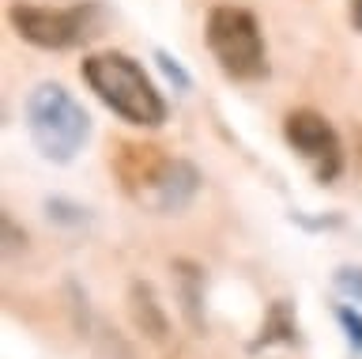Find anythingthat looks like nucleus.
Returning a JSON list of instances; mask_svg holds the SVG:
<instances>
[{"label":"nucleus","mask_w":362,"mask_h":359,"mask_svg":"<svg viewBox=\"0 0 362 359\" xmlns=\"http://www.w3.org/2000/svg\"><path fill=\"white\" fill-rule=\"evenodd\" d=\"M351 23H355V30L362 35V0H351Z\"/></svg>","instance_id":"nucleus-12"},{"label":"nucleus","mask_w":362,"mask_h":359,"mask_svg":"<svg viewBox=\"0 0 362 359\" xmlns=\"http://www.w3.org/2000/svg\"><path fill=\"white\" fill-rule=\"evenodd\" d=\"M95 4H76V8H45V4H11L8 23L11 30L38 50H72L76 42L95 35Z\"/></svg>","instance_id":"nucleus-5"},{"label":"nucleus","mask_w":362,"mask_h":359,"mask_svg":"<svg viewBox=\"0 0 362 359\" xmlns=\"http://www.w3.org/2000/svg\"><path fill=\"white\" fill-rule=\"evenodd\" d=\"M79 76L83 84L95 91V98L102 106H110L113 114L129 125L140 129H158L166 121V103L163 95L155 91L151 76L140 69V61H132L129 53L117 50H102L90 53L79 64Z\"/></svg>","instance_id":"nucleus-2"},{"label":"nucleus","mask_w":362,"mask_h":359,"mask_svg":"<svg viewBox=\"0 0 362 359\" xmlns=\"http://www.w3.org/2000/svg\"><path fill=\"white\" fill-rule=\"evenodd\" d=\"M129 310H132V321H136V329H140V333H147L151 341H163V336H166L170 321H166V314H163V307H158L155 291L147 284H132Z\"/></svg>","instance_id":"nucleus-7"},{"label":"nucleus","mask_w":362,"mask_h":359,"mask_svg":"<svg viewBox=\"0 0 362 359\" xmlns=\"http://www.w3.org/2000/svg\"><path fill=\"white\" fill-rule=\"evenodd\" d=\"M268 341H294V321L287 318V307H283V302L272 307V318L264 321V329H260V344H268Z\"/></svg>","instance_id":"nucleus-8"},{"label":"nucleus","mask_w":362,"mask_h":359,"mask_svg":"<svg viewBox=\"0 0 362 359\" xmlns=\"http://www.w3.org/2000/svg\"><path fill=\"white\" fill-rule=\"evenodd\" d=\"M27 132L45 159L68 163L87 144L90 118L61 84H38L27 98Z\"/></svg>","instance_id":"nucleus-3"},{"label":"nucleus","mask_w":362,"mask_h":359,"mask_svg":"<svg viewBox=\"0 0 362 359\" xmlns=\"http://www.w3.org/2000/svg\"><path fill=\"white\" fill-rule=\"evenodd\" d=\"M336 287L351 295L355 302H362V268H339L336 273Z\"/></svg>","instance_id":"nucleus-10"},{"label":"nucleus","mask_w":362,"mask_h":359,"mask_svg":"<svg viewBox=\"0 0 362 359\" xmlns=\"http://www.w3.org/2000/svg\"><path fill=\"white\" fill-rule=\"evenodd\" d=\"M336 318L347 333V344L355 348V352H362V314L351 310V307H336Z\"/></svg>","instance_id":"nucleus-9"},{"label":"nucleus","mask_w":362,"mask_h":359,"mask_svg":"<svg viewBox=\"0 0 362 359\" xmlns=\"http://www.w3.org/2000/svg\"><path fill=\"white\" fill-rule=\"evenodd\" d=\"M158 64H163V72L170 80H177V87H189V76L181 72V64H174V57H166V53H158Z\"/></svg>","instance_id":"nucleus-11"},{"label":"nucleus","mask_w":362,"mask_h":359,"mask_svg":"<svg viewBox=\"0 0 362 359\" xmlns=\"http://www.w3.org/2000/svg\"><path fill=\"white\" fill-rule=\"evenodd\" d=\"M110 166H113V174H117L124 193L140 208L158 212V216L185 212L189 200L200 189L197 166L166 155L158 144H121L113 152Z\"/></svg>","instance_id":"nucleus-1"},{"label":"nucleus","mask_w":362,"mask_h":359,"mask_svg":"<svg viewBox=\"0 0 362 359\" xmlns=\"http://www.w3.org/2000/svg\"><path fill=\"white\" fill-rule=\"evenodd\" d=\"M283 137H287L291 148L313 166V174L321 178V182H332V178L344 171V144H339V132L328 125L317 110H291L287 121H283Z\"/></svg>","instance_id":"nucleus-6"},{"label":"nucleus","mask_w":362,"mask_h":359,"mask_svg":"<svg viewBox=\"0 0 362 359\" xmlns=\"http://www.w3.org/2000/svg\"><path fill=\"white\" fill-rule=\"evenodd\" d=\"M204 42H208L215 64L230 80H260L268 72L264 35L253 12L238 4H215L204 23Z\"/></svg>","instance_id":"nucleus-4"}]
</instances>
